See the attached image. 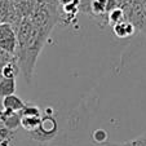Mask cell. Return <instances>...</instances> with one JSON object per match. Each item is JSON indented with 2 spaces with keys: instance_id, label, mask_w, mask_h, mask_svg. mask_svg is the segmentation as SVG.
Instances as JSON below:
<instances>
[{
  "instance_id": "cell-8",
  "label": "cell",
  "mask_w": 146,
  "mask_h": 146,
  "mask_svg": "<svg viewBox=\"0 0 146 146\" xmlns=\"http://www.w3.org/2000/svg\"><path fill=\"white\" fill-rule=\"evenodd\" d=\"M41 116H31V115H21V128L26 133L35 131L40 124Z\"/></svg>"
},
{
  "instance_id": "cell-18",
  "label": "cell",
  "mask_w": 146,
  "mask_h": 146,
  "mask_svg": "<svg viewBox=\"0 0 146 146\" xmlns=\"http://www.w3.org/2000/svg\"><path fill=\"white\" fill-rule=\"evenodd\" d=\"M142 33H143V34H146V25H145V27H143V30H142Z\"/></svg>"
},
{
  "instance_id": "cell-19",
  "label": "cell",
  "mask_w": 146,
  "mask_h": 146,
  "mask_svg": "<svg viewBox=\"0 0 146 146\" xmlns=\"http://www.w3.org/2000/svg\"><path fill=\"white\" fill-rule=\"evenodd\" d=\"M0 23H1V18H0Z\"/></svg>"
},
{
  "instance_id": "cell-9",
  "label": "cell",
  "mask_w": 146,
  "mask_h": 146,
  "mask_svg": "<svg viewBox=\"0 0 146 146\" xmlns=\"http://www.w3.org/2000/svg\"><path fill=\"white\" fill-rule=\"evenodd\" d=\"M106 19H108V23L111 26L116 25V23L121 22V21H124V19H127L125 18V14H124L123 9L120 8H114L113 11H110L108 14H106Z\"/></svg>"
},
{
  "instance_id": "cell-4",
  "label": "cell",
  "mask_w": 146,
  "mask_h": 146,
  "mask_svg": "<svg viewBox=\"0 0 146 146\" xmlns=\"http://www.w3.org/2000/svg\"><path fill=\"white\" fill-rule=\"evenodd\" d=\"M23 105H25V101L17 94H11L0 100V108L4 110L14 111V113H19L22 110Z\"/></svg>"
},
{
  "instance_id": "cell-6",
  "label": "cell",
  "mask_w": 146,
  "mask_h": 146,
  "mask_svg": "<svg viewBox=\"0 0 146 146\" xmlns=\"http://www.w3.org/2000/svg\"><path fill=\"white\" fill-rule=\"evenodd\" d=\"M19 72H21V70H19V66H18V64H17L16 57H13L11 61H8V62L1 65V75H3V78L17 79Z\"/></svg>"
},
{
  "instance_id": "cell-10",
  "label": "cell",
  "mask_w": 146,
  "mask_h": 146,
  "mask_svg": "<svg viewBox=\"0 0 146 146\" xmlns=\"http://www.w3.org/2000/svg\"><path fill=\"white\" fill-rule=\"evenodd\" d=\"M41 109L35 104L25 102L22 110L19 111V115H31V116H41Z\"/></svg>"
},
{
  "instance_id": "cell-13",
  "label": "cell",
  "mask_w": 146,
  "mask_h": 146,
  "mask_svg": "<svg viewBox=\"0 0 146 146\" xmlns=\"http://www.w3.org/2000/svg\"><path fill=\"white\" fill-rule=\"evenodd\" d=\"M121 146H146V132L137 136L135 138H131L124 142H120Z\"/></svg>"
},
{
  "instance_id": "cell-12",
  "label": "cell",
  "mask_w": 146,
  "mask_h": 146,
  "mask_svg": "<svg viewBox=\"0 0 146 146\" xmlns=\"http://www.w3.org/2000/svg\"><path fill=\"white\" fill-rule=\"evenodd\" d=\"M16 135L17 132L9 131L8 128H5L0 121V143L4 142H16Z\"/></svg>"
},
{
  "instance_id": "cell-15",
  "label": "cell",
  "mask_w": 146,
  "mask_h": 146,
  "mask_svg": "<svg viewBox=\"0 0 146 146\" xmlns=\"http://www.w3.org/2000/svg\"><path fill=\"white\" fill-rule=\"evenodd\" d=\"M72 1H74V0H57V3L60 7H65V5H67V4L72 3Z\"/></svg>"
},
{
  "instance_id": "cell-1",
  "label": "cell",
  "mask_w": 146,
  "mask_h": 146,
  "mask_svg": "<svg viewBox=\"0 0 146 146\" xmlns=\"http://www.w3.org/2000/svg\"><path fill=\"white\" fill-rule=\"evenodd\" d=\"M60 133V121L57 115L50 113L49 110H45L44 114H41L40 124L35 131L27 133V136L33 141L40 143L39 146H48L47 143L52 142Z\"/></svg>"
},
{
  "instance_id": "cell-2",
  "label": "cell",
  "mask_w": 146,
  "mask_h": 146,
  "mask_svg": "<svg viewBox=\"0 0 146 146\" xmlns=\"http://www.w3.org/2000/svg\"><path fill=\"white\" fill-rule=\"evenodd\" d=\"M0 49L12 56H14L17 49L16 30L7 22L0 23Z\"/></svg>"
},
{
  "instance_id": "cell-5",
  "label": "cell",
  "mask_w": 146,
  "mask_h": 146,
  "mask_svg": "<svg viewBox=\"0 0 146 146\" xmlns=\"http://www.w3.org/2000/svg\"><path fill=\"white\" fill-rule=\"evenodd\" d=\"M136 31L137 30L135 29V26H133L129 21H127V19H124V21H121V22H119V23H116V25L113 26L114 35H115L116 38H119V39L131 38L132 35H135L136 34Z\"/></svg>"
},
{
  "instance_id": "cell-14",
  "label": "cell",
  "mask_w": 146,
  "mask_h": 146,
  "mask_svg": "<svg viewBox=\"0 0 146 146\" xmlns=\"http://www.w3.org/2000/svg\"><path fill=\"white\" fill-rule=\"evenodd\" d=\"M13 57L14 56L8 54L7 52H4V50L0 49V65H3V64H5V62H8V61H11Z\"/></svg>"
},
{
  "instance_id": "cell-11",
  "label": "cell",
  "mask_w": 146,
  "mask_h": 146,
  "mask_svg": "<svg viewBox=\"0 0 146 146\" xmlns=\"http://www.w3.org/2000/svg\"><path fill=\"white\" fill-rule=\"evenodd\" d=\"M108 131L102 129V128H98V129H94L92 132V141L96 146H100V145H104V143L108 142Z\"/></svg>"
},
{
  "instance_id": "cell-7",
  "label": "cell",
  "mask_w": 146,
  "mask_h": 146,
  "mask_svg": "<svg viewBox=\"0 0 146 146\" xmlns=\"http://www.w3.org/2000/svg\"><path fill=\"white\" fill-rule=\"evenodd\" d=\"M17 83L16 79H8V78H1L0 80V100L11 94H16Z\"/></svg>"
},
{
  "instance_id": "cell-16",
  "label": "cell",
  "mask_w": 146,
  "mask_h": 146,
  "mask_svg": "<svg viewBox=\"0 0 146 146\" xmlns=\"http://www.w3.org/2000/svg\"><path fill=\"white\" fill-rule=\"evenodd\" d=\"M100 146H121L120 142H106L104 145H100Z\"/></svg>"
},
{
  "instance_id": "cell-17",
  "label": "cell",
  "mask_w": 146,
  "mask_h": 146,
  "mask_svg": "<svg viewBox=\"0 0 146 146\" xmlns=\"http://www.w3.org/2000/svg\"><path fill=\"white\" fill-rule=\"evenodd\" d=\"M1 78H3V75H1V65H0V80H1Z\"/></svg>"
},
{
  "instance_id": "cell-3",
  "label": "cell",
  "mask_w": 146,
  "mask_h": 146,
  "mask_svg": "<svg viewBox=\"0 0 146 146\" xmlns=\"http://www.w3.org/2000/svg\"><path fill=\"white\" fill-rule=\"evenodd\" d=\"M0 121L5 128H8L9 131H17L21 128V115L19 113H14V111L4 110L0 108Z\"/></svg>"
}]
</instances>
